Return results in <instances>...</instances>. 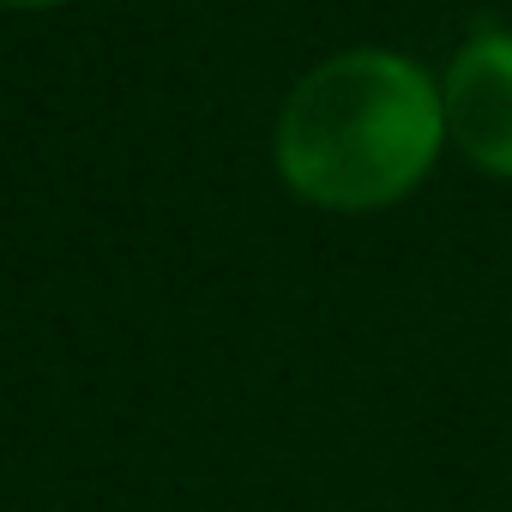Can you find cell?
<instances>
[{"label":"cell","mask_w":512,"mask_h":512,"mask_svg":"<svg viewBox=\"0 0 512 512\" xmlns=\"http://www.w3.org/2000/svg\"><path fill=\"white\" fill-rule=\"evenodd\" d=\"M446 145L494 181H512V31L482 25L440 73Z\"/></svg>","instance_id":"cell-2"},{"label":"cell","mask_w":512,"mask_h":512,"mask_svg":"<svg viewBox=\"0 0 512 512\" xmlns=\"http://www.w3.org/2000/svg\"><path fill=\"white\" fill-rule=\"evenodd\" d=\"M0 7H19V13H49V7H67V0H0Z\"/></svg>","instance_id":"cell-3"},{"label":"cell","mask_w":512,"mask_h":512,"mask_svg":"<svg viewBox=\"0 0 512 512\" xmlns=\"http://www.w3.org/2000/svg\"><path fill=\"white\" fill-rule=\"evenodd\" d=\"M446 151L440 79L392 49H344L278 109L272 157L296 199L362 217L410 199Z\"/></svg>","instance_id":"cell-1"}]
</instances>
